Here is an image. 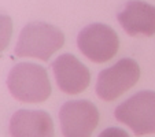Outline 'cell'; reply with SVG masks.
<instances>
[{"mask_svg": "<svg viewBox=\"0 0 155 137\" xmlns=\"http://www.w3.org/2000/svg\"><path fill=\"white\" fill-rule=\"evenodd\" d=\"M10 93L19 102L41 103L50 97L51 82L43 66L32 62L15 64L7 77Z\"/></svg>", "mask_w": 155, "mask_h": 137, "instance_id": "6da1fadb", "label": "cell"}, {"mask_svg": "<svg viewBox=\"0 0 155 137\" xmlns=\"http://www.w3.org/2000/svg\"><path fill=\"white\" fill-rule=\"evenodd\" d=\"M64 44V34L59 28L45 22H30L21 30L15 45V55L37 58L47 62Z\"/></svg>", "mask_w": 155, "mask_h": 137, "instance_id": "7a4b0ae2", "label": "cell"}, {"mask_svg": "<svg viewBox=\"0 0 155 137\" xmlns=\"http://www.w3.org/2000/svg\"><path fill=\"white\" fill-rule=\"evenodd\" d=\"M114 115L136 136L155 133V92L140 90L135 93L115 108Z\"/></svg>", "mask_w": 155, "mask_h": 137, "instance_id": "3957f363", "label": "cell"}, {"mask_svg": "<svg viewBox=\"0 0 155 137\" xmlns=\"http://www.w3.org/2000/svg\"><path fill=\"white\" fill-rule=\"evenodd\" d=\"M140 78V67L137 62L132 58H122L102 70L96 81V95L106 102H113L120 97Z\"/></svg>", "mask_w": 155, "mask_h": 137, "instance_id": "277c9868", "label": "cell"}, {"mask_svg": "<svg viewBox=\"0 0 155 137\" xmlns=\"http://www.w3.org/2000/svg\"><path fill=\"white\" fill-rule=\"evenodd\" d=\"M80 51L95 63H104L118 52L120 38L111 26L104 24L87 25L77 37Z\"/></svg>", "mask_w": 155, "mask_h": 137, "instance_id": "5b68a950", "label": "cell"}, {"mask_svg": "<svg viewBox=\"0 0 155 137\" xmlns=\"http://www.w3.org/2000/svg\"><path fill=\"white\" fill-rule=\"evenodd\" d=\"M59 122L64 137H91L99 123V111L89 100H70L59 110Z\"/></svg>", "mask_w": 155, "mask_h": 137, "instance_id": "8992f818", "label": "cell"}, {"mask_svg": "<svg viewBox=\"0 0 155 137\" xmlns=\"http://www.w3.org/2000/svg\"><path fill=\"white\" fill-rule=\"evenodd\" d=\"M59 89L64 93H81L91 84L89 69L73 54H62L51 64Z\"/></svg>", "mask_w": 155, "mask_h": 137, "instance_id": "52a82bcc", "label": "cell"}, {"mask_svg": "<svg viewBox=\"0 0 155 137\" xmlns=\"http://www.w3.org/2000/svg\"><path fill=\"white\" fill-rule=\"evenodd\" d=\"M117 19L129 36L155 34V6L143 0H129L117 14Z\"/></svg>", "mask_w": 155, "mask_h": 137, "instance_id": "ba28073f", "label": "cell"}, {"mask_svg": "<svg viewBox=\"0 0 155 137\" xmlns=\"http://www.w3.org/2000/svg\"><path fill=\"white\" fill-rule=\"evenodd\" d=\"M11 137H54L51 115L44 110H18L10 119Z\"/></svg>", "mask_w": 155, "mask_h": 137, "instance_id": "9c48e42d", "label": "cell"}, {"mask_svg": "<svg viewBox=\"0 0 155 137\" xmlns=\"http://www.w3.org/2000/svg\"><path fill=\"white\" fill-rule=\"evenodd\" d=\"M12 36V19L6 14H0V52L10 44Z\"/></svg>", "mask_w": 155, "mask_h": 137, "instance_id": "30bf717a", "label": "cell"}, {"mask_svg": "<svg viewBox=\"0 0 155 137\" xmlns=\"http://www.w3.org/2000/svg\"><path fill=\"white\" fill-rule=\"evenodd\" d=\"M97 137H130V136H129L128 132L124 130V129L111 126V128L104 129V130H103Z\"/></svg>", "mask_w": 155, "mask_h": 137, "instance_id": "8fae6325", "label": "cell"}]
</instances>
